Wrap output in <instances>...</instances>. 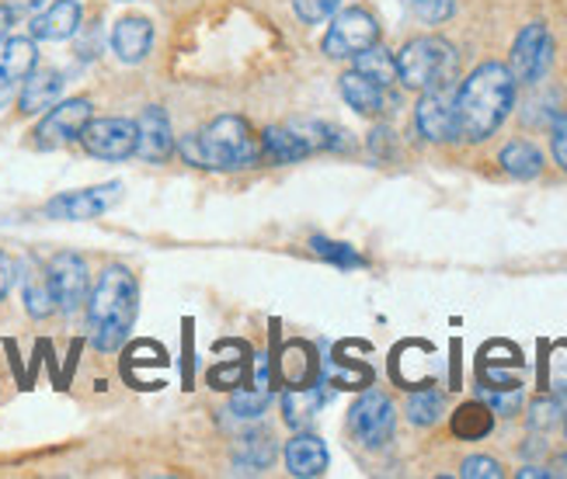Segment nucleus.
Listing matches in <instances>:
<instances>
[{
	"instance_id": "f257e3e1",
	"label": "nucleus",
	"mask_w": 567,
	"mask_h": 479,
	"mask_svg": "<svg viewBox=\"0 0 567 479\" xmlns=\"http://www.w3.org/2000/svg\"><path fill=\"white\" fill-rule=\"evenodd\" d=\"M515 105V77L505 63H481L456 91V139H491Z\"/></svg>"
},
{
	"instance_id": "f03ea898",
	"label": "nucleus",
	"mask_w": 567,
	"mask_h": 479,
	"mask_svg": "<svg viewBox=\"0 0 567 479\" xmlns=\"http://www.w3.org/2000/svg\"><path fill=\"white\" fill-rule=\"evenodd\" d=\"M140 310V285L136 274L122 264H109L102 271V279L87 295V331H91V344L97 351H118L126 344L133 320Z\"/></svg>"
},
{
	"instance_id": "7ed1b4c3",
	"label": "nucleus",
	"mask_w": 567,
	"mask_h": 479,
	"mask_svg": "<svg viewBox=\"0 0 567 479\" xmlns=\"http://www.w3.org/2000/svg\"><path fill=\"white\" fill-rule=\"evenodd\" d=\"M178 149L188 164L209 170H248L265 157L251 122L240 115H219L199 136H185Z\"/></svg>"
},
{
	"instance_id": "20e7f679",
	"label": "nucleus",
	"mask_w": 567,
	"mask_h": 479,
	"mask_svg": "<svg viewBox=\"0 0 567 479\" xmlns=\"http://www.w3.org/2000/svg\"><path fill=\"white\" fill-rule=\"evenodd\" d=\"M453 73H456V49L439 35L411 39L398 53V81L408 91L446 87L453 81Z\"/></svg>"
},
{
	"instance_id": "39448f33",
	"label": "nucleus",
	"mask_w": 567,
	"mask_h": 479,
	"mask_svg": "<svg viewBox=\"0 0 567 479\" xmlns=\"http://www.w3.org/2000/svg\"><path fill=\"white\" fill-rule=\"evenodd\" d=\"M554 63V39H550V29L544 21H533L526 29L515 35L512 42V60H508V70L515 84H539L547 77V70Z\"/></svg>"
},
{
	"instance_id": "423d86ee",
	"label": "nucleus",
	"mask_w": 567,
	"mask_h": 479,
	"mask_svg": "<svg viewBox=\"0 0 567 479\" xmlns=\"http://www.w3.org/2000/svg\"><path fill=\"white\" fill-rule=\"evenodd\" d=\"M373 42H380L377 18L365 8H349V11L334 14V24L324 35V53L331 60H352L355 53H362V49H369Z\"/></svg>"
},
{
	"instance_id": "0eeeda50",
	"label": "nucleus",
	"mask_w": 567,
	"mask_h": 479,
	"mask_svg": "<svg viewBox=\"0 0 567 479\" xmlns=\"http://www.w3.org/2000/svg\"><path fill=\"white\" fill-rule=\"evenodd\" d=\"M393 427H398V410L386 393H365L355 399V407L349 414V431L355 435V441H362L365 448H383L393 438Z\"/></svg>"
},
{
	"instance_id": "6e6552de",
	"label": "nucleus",
	"mask_w": 567,
	"mask_h": 479,
	"mask_svg": "<svg viewBox=\"0 0 567 479\" xmlns=\"http://www.w3.org/2000/svg\"><path fill=\"white\" fill-rule=\"evenodd\" d=\"M94 115V105L87 97H66V101H56L53 108L45 112V118L35 125V143L42 149H56V146H66L73 139H81L84 125L91 122Z\"/></svg>"
},
{
	"instance_id": "1a4fd4ad",
	"label": "nucleus",
	"mask_w": 567,
	"mask_h": 479,
	"mask_svg": "<svg viewBox=\"0 0 567 479\" xmlns=\"http://www.w3.org/2000/svg\"><path fill=\"white\" fill-rule=\"evenodd\" d=\"M118 198H122L118 181L81 188V191H63L45 206V216L49 219H66V222H87V219H97V216H105L109 209H115Z\"/></svg>"
},
{
	"instance_id": "9d476101",
	"label": "nucleus",
	"mask_w": 567,
	"mask_h": 479,
	"mask_svg": "<svg viewBox=\"0 0 567 479\" xmlns=\"http://www.w3.org/2000/svg\"><path fill=\"white\" fill-rule=\"evenodd\" d=\"M81 143L97 160H126L136 154V122L130 118H91Z\"/></svg>"
},
{
	"instance_id": "9b49d317",
	"label": "nucleus",
	"mask_w": 567,
	"mask_h": 479,
	"mask_svg": "<svg viewBox=\"0 0 567 479\" xmlns=\"http://www.w3.org/2000/svg\"><path fill=\"white\" fill-rule=\"evenodd\" d=\"M414 129L429 143L456 139V91H450V84L435 91H422V101H417V108H414Z\"/></svg>"
},
{
	"instance_id": "f8f14e48",
	"label": "nucleus",
	"mask_w": 567,
	"mask_h": 479,
	"mask_svg": "<svg viewBox=\"0 0 567 479\" xmlns=\"http://www.w3.org/2000/svg\"><path fill=\"white\" fill-rule=\"evenodd\" d=\"M49 274V285H53V295H56V310L63 313H73L81 310V302H87V289H91V274H87V261L81 254H56L45 268Z\"/></svg>"
},
{
	"instance_id": "ddd939ff",
	"label": "nucleus",
	"mask_w": 567,
	"mask_h": 479,
	"mask_svg": "<svg viewBox=\"0 0 567 479\" xmlns=\"http://www.w3.org/2000/svg\"><path fill=\"white\" fill-rule=\"evenodd\" d=\"M175 154V133H171V118L164 108L151 105L136 118V157L146 164H164Z\"/></svg>"
},
{
	"instance_id": "4468645a",
	"label": "nucleus",
	"mask_w": 567,
	"mask_h": 479,
	"mask_svg": "<svg viewBox=\"0 0 567 479\" xmlns=\"http://www.w3.org/2000/svg\"><path fill=\"white\" fill-rule=\"evenodd\" d=\"M81 4L78 0H53L42 14L32 18V39H42V42H63V39H73L81 32Z\"/></svg>"
},
{
	"instance_id": "2eb2a0df",
	"label": "nucleus",
	"mask_w": 567,
	"mask_h": 479,
	"mask_svg": "<svg viewBox=\"0 0 567 479\" xmlns=\"http://www.w3.org/2000/svg\"><path fill=\"white\" fill-rule=\"evenodd\" d=\"M282 459H286L289 476H303V479L324 476L328 472V445L317 435H292L286 441Z\"/></svg>"
},
{
	"instance_id": "dca6fc26",
	"label": "nucleus",
	"mask_w": 567,
	"mask_h": 479,
	"mask_svg": "<svg viewBox=\"0 0 567 479\" xmlns=\"http://www.w3.org/2000/svg\"><path fill=\"white\" fill-rule=\"evenodd\" d=\"M63 73L56 70H32L29 77L21 84V94H18V108L24 115H39L45 108H53L56 101L63 97Z\"/></svg>"
},
{
	"instance_id": "f3484780",
	"label": "nucleus",
	"mask_w": 567,
	"mask_h": 479,
	"mask_svg": "<svg viewBox=\"0 0 567 479\" xmlns=\"http://www.w3.org/2000/svg\"><path fill=\"white\" fill-rule=\"evenodd\" d=\"M154 45V24L146 18H122L112 29V49L122 63H143Z\"/></svg>"
},
{
	"instance_id": "a211bd4d",
	"label": "nucleus",
	"mask_w": 567,
	"mask_h": 479,
	"mask_svg": "<svg viewBox=\"0 0 567 479\" xmlns=\"http://www.w3.org/2000/svg\"><path fill=\"white\" fill-rule=\"evenodd\" d=\"M328 399H331V393L324 389V383H320V386H292L282 396V417H286L289 427L303 431L307 424H313L317 410L324 407Z\"/></svg>"
},
{
	"instance_id": "6ab92c4d",
	"label": "nucleus",
	"mask_w": 567,
	"mask_h": 479,
	"mask_svg": "<svg viewBox=\"0 0 567 479\" xmlns=\"http://www.w3.org/2000/svg\"><path fill=\"white\" fill-rule=\"evenodd\" d=\"M338 91L344 101H349V108H355L359 115H380L386 108V87L362 77L359 70L344 73V77L338 81Z\"/></svg>"
},
{
	"instance_id": "aec40b11",
	"label": "nucleus",
	"mask_w": 567,
	"mask_h": 479,
	"mask_svg": "<svg viewBox=\"0 0 567 479\" xmlns=\"http://www.w3.org/2000/svg\"><path fill=\"white\" fill-rule=\"evenodd\" d=\"M39 63V49L35 39L24 35H4L0 39V77L4 81H24Z\"/></svg>"
},
{
	"instance_id": "412c9836",
	"label": "nucleus",
	"mask_w": 567,
	"mask_h": 479,
	"mask_svg": "<svg viewBox=\"0 0 567 479\" xmlns=\"http://www.w3.org/2000/svg\"><path fill=\"white\" fill-rule=\"evenodd\" d=\"M498 164L508 178L533 181V178H539V170H544V154H539L529 139H512L498 154Z\"/></svg>"
},
{
	"instance_id": "4be33fe9",
	"label": "nucleus",
	"mask_w": 567,
	"mask_h": 479,
	"mask_svg": "<svg viewBox=\"0 0 567 479\" xmlns=\"http://www.w3.org/2000/svg\"><path fill=\"white\" fill-rule=\"evenodd\" d=\"M276 459V441L268 431H251L244 435L234 448V466L237 472H261Z\"/></svg>"
},
{
	"instance_id": "5701e85b",
	"label": "nucleus",
	"mask_w": 567,
	"mask_h": 479,
	"mask_svg": "<svg viewBox=\"0 0 567 479\" xmlns=\"http://www.w3.org/2000/svg\"><path fill=\"white\" fill-rule=\"evenodd\" d=\"M261 154L272 160V164H296L310 157L307 146L300 143V136L292 133V125H268V129L261 133Z\"/></svg>"
},
{
	"instance_id": "b1692460",
	"label": "nucleus",
	"mask_w": 567,
	"mask_h": 479,
	"mask_svg": "<svg viewBox=\"0 0 567 479\" xmlns=\"http://www.w3.org/2000/svg\"><path fill=\"white\" fill-rule=\"evenodd\" d=\"M453 435L463 438V441H481L491 435V427H495V410L487 407L484 399H471L463 403V407H456L453 414Z\"/></svg>"
},
{
	"instance_id": "393cba45",
	"label": "nucleus",
	"mask_w": 567,
	"mask_h": 479,
	"mask_svg": "<svg viewBox=\"0 0 567 479\" xmlns=\"http://www.w3.org/2000/svg\"><path fill=\"white\" fill-rule=\"evenodd\" d=\"M352 60H355L352 70H359L369 81H377L380 87H390L393 81H398V56H393L390 49H383L380 42L362 49V53H355Z\"/></svg>"
},
{
	"instance_id": "a878e982",
	"label": "nucleus",
	"mask_w": 567,
	"mask_h": 479,
	"mask_svg": "<svg viewBox=\"0 0 567 479\" xmlns=\"http://www.w3.org/2000/svg\"><path fill=\"white\" fill-rule=\"evenodd\" d=\"M276 368L289 386H310L317 375L313 351L307 344H286L282 355L276 358Z\"/></svg>"
},
{
	"instance_id": "bb28decb",
	"label": "nucleus",
	"mask_w": 567,
	"mask_h": 479,
	"mask_svg": "<svg viewBox=\"0 0 567 479\" xmlns=\"http://www.w3.org/2000/svg\"><path fill=\"white\" fill-rule=\"evenodd\" d=\"M24 310H29V316H35V320H45L56 313L53 285H49V274L39 268L24 274Z\"/></svg>"
},
{
	"instance_id": "cd10ccee",
	"label": "nucleus",
	"mask_w": 567,
	"mask_h": 479,
	"mask_svg": "<svg viewBox=\"0 0 567 479\" xmlns=\"http://www.w3.org/2000/svg\"><path fill=\"white\" fill-rule=\"evenodd\" d=\"M442 414H446V396L439 389H417L408 396V420L414 427H432L442 420Z\"/></svg>"
},
{
	"instance_id": "c85d7f7f",
	"label": "nucleus",
	"mask_w": 567,
	"mask_h": 479,
	"mask_svg": "<svg viewBox=\"0 0 567 479\" xmlns=\"http://www.w3.org/2000/svg\"><path fill=\"white\" fill-rule=\"evenodd\" d=\"M310 247H313V254H317V258H324V261H331V264H338V268H362V264H365L352 243L328 240V237H313Z\"/></svg>"
},
{
	"instance_id": "c756f323",
	"label": "nucleus",
	"mask_w": 567,
	"mask_h": 479,
	"mask_svg": "<svg viewBox=\"0 0 567 479\" xmlns=\"http://www.w3.org/2000/svg\"><path fill=\"white\" fill-rule=\"evenodd\" d=\"M268 399H272V393H265V389H234L230 393V414L244 417V420H258L268 410Z\"/></svg>"
},
{
	"instance_id": "7c9ffc66",
	"label": "nucleus",
	"mask_w": 567,
	"mask_h": 479,
	"mask_svg": "<svg viewBox=\"0 0 567 479\" xmlns=\"http://www.w3.org/2000/svg\"><path fill=\"white\" fill-rule=\"evenodd\" d=\"M484 403L502 417H515L523 410V386H502V389H484Z\"/></svg>"
},
{
	"instance_id": "2f4dec72",
	"label": "nucleus",
	"mask_w": 567,
	"mask_h": 479,
	"mask_svg": "<svg viewBox=\"0 0 567 479\" xmlns=\"http://www.w3.org/2000/svg\"><path fill=\"white\" fill-rule=\"evenodd\" d=\"M292 11L307 24H324L341 11V0H292Z\"/></svg>"
},
{
	"instance_id": "473e14b6",
	"label": "nucleus",
	"mask_w": 567,
	"mask_h": 479,
	"mask_svg": "<svg viewBox=\"0 0 567 479\" xmlns=\"http://www.w3.org/2000/svg\"><path fill=\"white\" fill-rule=\"evenodd\" d=\"M557 420H560V403L554 396L536 399L529 407V427H533V431H550Z\"/></svg>"
},
{
	"instance_id": "72a5a7b5",
	"label": "nucleus",
	"mask_w": 567,
	"mask_h": 479,
	"mask_svg": "<svg viewBox=\"0 0 567 479\" xmlns=\"http://www.w3.org/2000/svg\"><path fill=\"white\" fill-rule=\"evenodd\" d=\"M411 11L417 14V21L442 24L456 11V0H411Z\"/></svg>"
},
{
	"instance_id": "f704fd0d",
	"label": "nucleus",
	"mask_w": 567,
	"mask_h": 479,
	"mask_svg": "<svg viewBox=\"0 0 567 479\" xmlns=\"http://www.w3.org/2000/svg\"><path fill=\"white\" fill-rule=\"evenodd\" d=\"M460 472H463L466 479H502V476H505L502 462L487 459V456H471V459H466V462L460 466Z\"/></svg>"
},
{
	"instance_id": "c9c22d12",
	"label": "nucleus",
	"mask_w": 567,
	"mask_h": 479,
	"mask_svg": "<svg viewBox=\"0 0 567 479\" xmlns=\"http://www.w3.org/2000/svg\"><path fill=\"white\" fill-rule=\"evenodd\" d=\"M369 154H373L377 160H393V157H398V136H393V129L380 125V129L369 133Z\"/></svg>"
},
{
	"instance_id": "e433bc0d",
	"label": "nucleus",
	"mask_w": 567,
	"mask_h": 479,
	"mask_svg": "<svg viewBox=\"0 0 567 479\" xmlns=\"http://www.w3.org/2000/svg\"><path fill=\"white\" fill-rule=\"evenodd\" d=\"M244 372H248V365H244V362H224V365H216L209 372V383L216 389H234V386L244 383Z\"/></svg>"
},
{
	"instance_id": "4c0bfd02",
	"label": "nucleus",
	"mask_w": 567,
	"mask_h": 479,
	"mask_svg": "<svg viewBox=\"0 0 567 479\" xmlns=\"http://www.w3.org/2000/svg\"><path fill=\"white\" fill-rule=\"evenodd\" d=\"M550 149L560 170H567V112H560L550 125Z\"/></svg>"
},
{
	"instance_id": "58836bf2",
	"label": "nucleus",
	"mask_w": 567,
	"mask_h": 479,
	"mask_svg": "<svg viewBox=\"0 0 567 479\" xmlns=\"http://www.w3.org/2000/svg\"><path fill=\"white\" fill-rule=\"evenodd\" d=\"M14 274H18V268H14V261L0 250V299H8V292H11V285H14Z\"/></svg>"
},
{
	"instance_id": "ea45409f",
	"label": "nucleus",
	"mask_w": 567,
	"mask_h": 479,
	"mask_svg": "<svg viewBox=\"0 0 567 479\" xmlns=\"http://www.w3.org/2000/svg\"><path fill=\"white\" fill-rule=\"evenodd\" d=\"M8 8L14 14H35L39 8H45V0H8Z\"/></svg>"
},
{
	"instance_id": "a19ab883",
	"label": "nucleus",
	"mask_w": 567,
	"mask_h": 479,
	"mask_svg": "<svg viewBox=\"0 0 567 479\" xmlns=\"http://www.w3.org/2000/svg\"><path fill=\"white\" fill-rule=\"evenodd\" d=\"M14 81H4V77H0V112H4L8 105H11V97H14Z\"/></svg>"
},
{
	"instance_id": "79ce46f5",
	"label": "nucleus",
	"mask_w": 567,
	"mask_h": 479,
	"mask_svg": "<svg viewBox=\"0 0 567 479\" xmlns=\"http://www.w3.org/2000/svg\"><path fill=\"white\" fill-rule=\"evenodd\" d=\"M11 24H14V11L8 4H0V39L11 32Z\"/></svg>"
},
{
	"instance_id": "37998d69",
	"label": "nucleus",
	"mask_w": 567,
	"mask_h": 479,
	"mask_svg": "<svg viewBox=\"0 0 567 479\" xmlns=\"http://www.w3.org/2000/svg\"><path fill=\"white\" fill-rule=\"evenodd\" d=\"M519 476H523V479H529V476H536V479H547V476H550V469H539V466H526V469H519Z\"/></svg>"
},
{
	"instance_id": "c03bdc74",
	"label": "nucleus",
	"mask_w": 567,
	"mask_h": 479,
	"mask_svg": "<svg viewBox=\"0 0 567 479\" xmlns=\"http://www.w3.org/2000/svg\"><path fill=\"white\" fill-rule=\"evenodd\" d=\"M564 438H567V414H564Z\"/></svg>"
}]
</instances>
